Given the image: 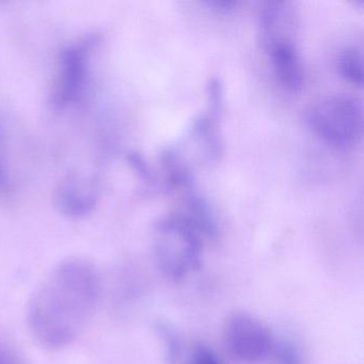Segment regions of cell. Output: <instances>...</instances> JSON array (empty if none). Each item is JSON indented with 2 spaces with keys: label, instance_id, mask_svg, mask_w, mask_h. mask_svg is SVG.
<instances>
[{
  "label": "cell",
  "instance_id": "cell-1",
  "mask_svg": "<svg viewBox=\"0 0 364 364\" xmlns=\"http://www.w3.org/2000/svg\"><path fill=\"white\" fill-rule=\"evenodd\" d=\"M101 291V274L92 262L70 257L55 266L27 309V323L36 342L48 350L71 345L92 321Z\"/></svg>",
  "mask_w": 364,
  "mask_h": 364
},
{
  "label": "cell",
  "instance_id": "cell-2",
  "mask_svg": "<svg viewBox=\"0 0 364 364\" xmlns=\"http://www.w3.org/2000/svg\"><path fill=\"white\" fill-rule=\"evenodd\" d=\"M203 238L178 213L155 225L153 257L161 274L178 283L197 272L202 264Z\"/></svg>",
  "mask_w": 364,
  "mask_h": 364
},
{
  "label": "cell",
  "instance_id": "cell-3",
  "mask_svg": "<svg viewBox=\"0 0 364 364\" xmlns=\"http://www.w3.org/2000/svg\"><path fill=\"white\" fill-rule=\"evenodd\" d=\"M306 118L315 135L336 148H350L361 139L362 107L355 97L345 95L323 97L312 105Z\"/></svg>",
  "mask_w": 364,
  "mask_h": 364
},
{
  "label": "cell",
  "instance_id": "cell-4",
  "mask_svg": "<svg viewBox=\"0 0 364 364\" xmlns=\"http://www.w3.org/2000/svg\"><path fill=\"white\" fill-rule=\"evenodd\" d=\"M223 336L230 353L247 363L265 359L276 342L269 328L261 319L245 311L228 315L223 323Z\"/></svg>",
  "mask_w": 364,
  "mask_h": 364
},
{
  "label": "cell",
  "instance_id": "cell-5",
  "mask_svg": "<svg viewBox=\"0 0 364 364\" xmlns=\"http://www.w3.org/2000/svg\"><path fill=\"white\" fill-rule=\"evenodd\" d=\"M88 69V48L70 46L60 53L53 100L59 107L69 105L82 93Z\"/></svg>",
  "mask_w": 364,
  "mask_h": 364
},
{
  "label": "cell",
  "instance_id": "cell-6",
  "mask_svg": "<svg viewBox=\"0 0 364 364\" xmlns=\"http://www.w3.org/2000/svg\"><path fill=\"white\" fill-rule=\"evenodd\" d=\"M267 42L270 60L277 78L283 87L297 92L304 85V69L295 44L282 36L272 38Z\"/></svg>",
  "mask_w": 364,
  "mask_h": 364
},
{
  "label": "cell",
  "instance_id": "cell-7",
  "mask_svg": "<svg viewBox=\"0 0 364 364\" xmlns=\"http://www.w3.org/2000/svg\"><path fill=\"white\" fill-rule=\"evenodd\" d=\"M338 72L342 78L353 86L361 87L363 82L362 54L357 48H346L341 52L338 60Z\"/></svg>",
  "mask_w": 364,
  "mask_h": 364
},
{
  "label": "cell",
  "instance_id": "cell-8",
  "mask_svg": "<svg viewBox=\"0 0 364 364\" xmlns=\"http://www.w3.org/2000/svg\"><path fill=\"white\" fill-rule=\"evenodd\" d=\"M156 329L163 340L168 361L172 364L176 363L180 359L183 348L182 341H181L178 332L167 323H159Z\"/></svg>",
  "mask_w": 364,
  "mask_h": 364
},
{
  "label": "cell",
  "instance_id": "cell-9",
  "mask_svg": "<svg viewBox=\"0 0 364 364\" xmlns=\"http://www.w3.org/2000/svg\"><path fill=\"white\" fill-rule=\"evenodd\" d=\"M270 355L272 364H304L299 348L291 341L274 342Z\"/></svg>",
  "mask_w": 364,
  "mask_h": 364
},
{
  "label": "cell",
  "instance_id": "cell-10",
  "mask_svg": "<svg viewBox=\"0 0 364 364\" xmlns=\"http://www.w3.org/2000/svg\"><path fill=\"white\" fill-rule=\"evenodd\" d=\"M187 364H225L215 351L204 345L196 347Z\"/></svg>",
  "mask_w": 364,
  "mask_h": 364
},
{
  "label": "cell",
  "instance_id": "cell-11",
  "mask_svg": "<svg viewBox=\"0 0 364 364\" xmlns=\"http://www.w3.org/2000/svg\"><path fill=\"white\" fill-rule=\"evenodd\" d=\"M0 364H14L11 362V360L8 358L7 355L3 353V351H0Z\"/></svg>",
  "mask_w": 364,
  "mask_h": 364
},
{
  "label": "cell",
  "instance_id": "cell-12",
  "mask_svg": "<svg viewBox=\"0 0 364 364\" xmlns=\"http://www.w3.org/2000/svg\"><path fill=\"white\" fill-rule=\"evenodd\" d=\"M3 181V176H1V171H0V182Z\"/></svg>",
  "mask_w": 364,
  "mask_h": 364
}]
</instances>
